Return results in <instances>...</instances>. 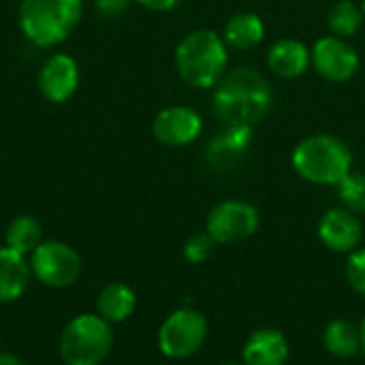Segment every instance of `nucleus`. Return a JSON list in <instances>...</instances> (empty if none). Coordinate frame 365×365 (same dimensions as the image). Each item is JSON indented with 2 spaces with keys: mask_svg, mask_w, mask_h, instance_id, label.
Masks as SVG:
<instances>
[{
  "mask_svg": "<svg viewBox=\"0 0 365 365\" xmlns=\"http://www.w3.org/2000/svg\"><path fill=\"white\" fill-rule=\"evenodd\" d=\"M299 178L319 186H338L353 171L351 148L334 135H310L302 139L291 154Z\"/></svg>",
  "mask_w": 365,
  "mask_h": 365,
  "instance_id": "obj_3",
  "label": "nucleus"
},
{
  "mask_svg": "<svg viewBox=\"0 0 365 365\" xmlns=\"http://www.w3.org/2000/svg\"><path fill=\"white\" fill-rule=\"evenodd\" d=\"M30 263L28 257L0 246V304L17 302L30 287Z\"/></svg>",
  "mask_w": 365,
  "mask_h": 365,
  "instance_id": "obj_16",
  "label": "nucleus"
},
{
  "mask_svg": "<svg viewBox=\"0 0 365 365\" xmlns=\"http://www.w3.org/2000/svg\"><path fill=\"white\" fill-rule=\"evenodd\" d=\"M113 329L96 312L77 314L60 334L58 353L64 365H101L111 353Z\"/></svg>",
  "mask_w": 365,
  "mask_h": 365,
  "instance_id": "obj_5",
  "label": "nucleus"
},
{
  "mask_svg": "<svg viewBox=\"0 0 365 365\" xmlns=\"http://www.w3.org/2000/svg\"><path fill=\"white\" fill-rule=\"evenodd\" d=\"M41 242H43V227L36 218L21 214L9 222L4 233V246H9L11 250L30 257Z\"/></svg>",
  "mask_w": 365,
  "mask_h": 365,
  "instance_id": "obj_20",
  "label": "nucleus"
},
{
  "mask_svg": "<svg viewBox=\"0 0 365 365\" xmlns=\"http://www.w3.org/2000/svg\"><path fill=\"white\" fill-rule=\"evenodd\" d=\"M289 355L291 346L287 336L274 327L252 331L242 349V361L246 365H284Z\"/></svg>",
  "mask_w": 365,
  "mask_h": 365,
  "instance_id": "obj_13",
  "label": "nucleus"
},
{
  "mask_svg": "<svg viewBox=\"0 0 365 365\" xmlns=\"http://www.w3.org/2000/svg\"><path fill=\"white\" fill-rule=\"evenodd\" d=\"M0 365H26L19 357L11 355V353H0Z\"/></svg>",
  "mask_w": 365,
  "mask_h": 365,
  "instance_id": "obj_27",
  "label": "nucleus"
},
{
  "mask_svg": "<svg viewBox=\"0 0 365 365\" xmlns=\"http://www.w3.org/2000/svg\"><path fill=\"white\" fill-rule=\"evenodd\" d=\"M323 344L325 351L338 359H353L355 355L361 353V338H359V327L353 325L351 321L336 319L327 323L323 331Z\"/></svg>",
  "mask_w": 365,
  "mask_h": 365,
  "instance_id": "obj_19",
  "label": "nucleus"
},
{
  "mask_svg": "<svg viewBox=\"0 0 365 365\" xmlns=\"http://www.w3.org/2000/svg\"><path fill=\"white\" fill-rule=\"evenodd\" d=\"M338 199L342 207L353 214H365V175L351 171L338 186Z\"/></svg>",
  "mask_w": 365,
  "mask_h": 365,
  "instance_id": "obj_22",
  "label": "nucleus"
},
{
  "mask_svg": "<svg viewBox=\"0 0 365 365\" xmlns=\"http://www.w3.org/2000/svg\"><path fill=\"white\" fill-rule=\"evenodd\" d=\"M312 64L310 49L297 38H280L267 51V66L282 79L302 77Z\"/></svg>",
  "mask_w": 365,
  "mask_h": 365,
  "instance_id": "obj_15",
  "label": "nucleus"
},
{
  "mask_svg": "<svg viewBox=\"0 0 365 365\" xmlns=\"http://www.w3.org/2000/svg\"><path fill=\"white\" fill-rule=\"evenodd\" d=\"M250 143H252V126L225 124V130H220L210 141L205 156L214 167L227 169L250 150Z\"/></svg>",
  "mask_w": 365,
  "mask_h": 365,
  "instance_id": "obj_14",
  "label": "nucleus"
},
{
  "mask_svg": "<svg viewBox=\"0 0 365 365\" xmlns=\"http://www.w3.org/2000/svg\"><path fill=\"white\" fill-rule=\"evenodd\" d=\"M214 246H216V242L212 240V235L207 231L195 233L184 244V259L192 265H201V263L210 261V257L214 255Z\"/></svg>",
  "mask_w": 365,
  "mask_h": 365,
  "instance_id": "obj_23",
  "label": "nucleus"
},
{
  "mask_svg": "<svg viewBox=\"0 0 365 365\" xmlns=\"http://www.w3.org/2000/svg\"><path fill=\"white\" fill-rule=\"evenodd\" d=\"M261 214L252 203L227 199L216 203L205 220V231L216 244H237L259 231Z\"/></svg>",
  "mask_w": 365,
  "mask_h": 365,
  "instance_id": "obj_8",
  "label": "nucleus"
},
{
  "mask_svg": "<svg viewBox=\"0 0 365 365\" xmlns=\"http://www.w3.org/2000/svg\"><path fill=\"white\" fill-rule=\"evenodd\" d=\"M214 113L222 124L255 126L261 122L274 103L269 81L250 66H240L222 75L212 94Z\"/></svg>",
  "mask_w": 365,
  "mask_h": 365,
  "instance_id": "obj_1",
  "label": "nucleus"
},
{
  "mask_svg": "<svg viewBox=\"0 0 365 365\" xmlns=\"http://www.w3.org/2000/svg\"><path fill=\"white\" fill-rule=\"evenodd\" d=\"M312 64L317 73L334 83H344L355 77L359 68V53L346 38L340 36H323L310 49Z\"/></svg>",
  "mask_w": 365,
  "mask_h": 365,
  "instance_id": "obj_9",
  "label": "nucleus"
},
{
  "mask_svg": "<svg viewBox=\"0 0 365 365\" xmlns=\"http://www.w3.org/2000/svg\"><path fill=\"white\" fill-rule=\"evenodd\" d=\"M364 19V9L359 4H355L353 0H340L327 13V24H329L334 36H340V38L355 36L361 30Z\"/></svg>",
  "mask_w": 365,
  "mask_h": 365,
  "instance_id": "obj_21",
  "label": "nucleus"
},
{
  "mask_svg": "<svg viewBox=\"0 0 365 365\" xmlns=\"http://www.w3.org/2000/svg\"><path fill=\"white\" fill-rule=\"evenodd\" d=\"M319 240L331 252L351 255L361 246L364 225L346 207H331L319 220Z\"/></svg>",
  "mask_w": 365,
  "mask_h": 365,
  "instance_id": "obj_10",
  "label": "nucleus"
},
{
  "mask_svg": "<svg viewBox=\"0 0 365 365\" xmlns=\"http://www.w3.org/2000/svg\"><path fill=\"white\" fill-rule=\"evenodd\" d=\"M135 308H137V295L124 282H109L107 287L101 289L96 297V314L111 325L128 321Z\"/></svg>",
  "mask_w": 365,
  "mask_h": 365,
  "instance_id": "obj_17",
  "label": "nucleus"
},
{
  "mask_svg": "<svg viewBox=\"0 0 365 365\" xmlns=\"http://www.w3.org/2000/svg\"><path fill=\"white\" fill-rule=\"evenodd\" d=\"M207 319L195 308L173 310L158 329V351L167 359H188L201 351L207 340Z\"/></svg>",
  "mask_w": 365,
  "mask_h": 365,
  "instance_id": "obj_7",
  "label": "nucleus"
},
{
  "mask_svg": "<svg viewBox=\"0 0 365 365\" xmlns=\"http://www.w3.org/2000/svg\"><path fill=\"white\" fill-rule=\"evenodd\" d=\"M32 278L49 289L73 287L83 269L79 252L60 240H43L28 257Z\"/></svg>",
  "mask_w": 365,
  "mask_h": 365,
  "instance_id": "obj_6",
  "label": "nucleus"
},
{
  "mask_svg": "<svg viewBox=\"0 0 365 365\" xmlns=\"http://www.w3.org/2000/svg\"><path fill=\"white\" fill-rule=\"evenodd\" d=\"M222 365H246V364H244V361H242V364H235V361H231V364H222Z\"/></svg>",
  "mask_w": 365,
  "mask_h": 365,
  "instance_id": "obj_29",
  "label": "nucleus"
},
{
  "mask_svg": "<svg viewBox=\"0 0 365 365\" xmlns=\"http://www.w3.org/2000/svg\"><path fill=\"white\" fill-rule=\"evenodd\" d=\"M201 130H203L201 115L186 105H171L163 109L152 124L154 137L169 148H182L192 143L201 135Z\"/></svg>",
  "mask_w": 365,
  "mask_h": 365,
  "instance_id": "obj_11",
  "label": "nucleus"
},
{
  "mask_svg": "<svg viewBox=\"0 0 365 365\" xmlns=\"http://www.w3.org/2000/svg\"><path fill=\"white\" fill-rule=\"evenodd\" d=\"M81 9V0H21L17 21L26 38L38 47H51L77 28Z\"/></svg>",
  "mask_w": 365,
  "mask_h": 365,
  "instance_id": "obj_4",
  "label": "nucleus"
},
{
  "mask_svg": "<svg viewBox=\"0 0 365 365\" xmlns=\"http://www.w3.org/2000/svg\"><path fill=\"white\" fill-rule=\"evenodd\" d=\"M359 338H361V353L365 355V317L364 321H361V325H359Z\"/></svg>",
  "mask_w": 365,
  "mask_h": 365,
  "instance_id": "obj_28",
  "label": "nucleus"
},
{
  "mask_svg": "<svg viewBox=\"0 0 365 365\" xmlns=\"http://www.w3.org/2000/svg\"><path fill=\"white\" fill-rule=\"evenodd\" d=\"M346 280L357 291L359 295L365 297V246H359L353 250L346 259Z\"/></svg>",
  "mask_w": 365,
  "mask_h": 365,
  "instance_id": "obj_24",
  "label": "nucleus"
},
{
  "mask_svg": "<svg viewBox=\"0 0 365 365\" xmlns=\"http://www.w3.org/2000/svg\"><path fill=\"white\" fill-rule=\"evenodd\" d=\"M265 36V24L257 13H235L222 32V38L229 47L240 49V51H248L255 49Z\"/></svg>",
  "mask_w": 365,
  "mask_h": 365,
  "instance_id": "obj_18",
  "label": "nucleus"
},
{
  "mask_svg": "<svg viewBox=\"0 0 365 365\" xmlns=\"http://www.w3.org/2000/svg\"><path fill=\"white\" fill-rule=\"evenodd\" d=\"M79 86V66L66 53H53L38 71V90L49 103L68 101Z\"/></svg>",
  "mask_w": 365,
  "mask_h": 365,
  "instance_id": "obj_12",
  "label": "nucleus"
},
{
  "mask_svg": "<svg viewBox=\"0 0 365 365\" xmlns=\"http://www.w3.org/2000/svg\"><path fill=\"white\" fill-rule=\"evenodd\" d=\"M130 2L133 0H94V6L103 17L113 19V17H122L128 11Z\"/></svg>",
  "mask_w": 365,
  "mask_h": 365,
  "instance_id": "obj_25",
  "label": "nucleus"
},
{
  "mask_svg": "<svg viewBox=\"0 0 365 365\" xmlns=\"http://www.w3.org/2000/svg\"><path fill=\"white\" fill-rule=\"evenodd\" d=\"M229 64V45L214 30H195L175 47V68L182 81L197 90L214 88Z\"/></svg>",
  "mask_w": 365,
  "mask_h": 365,
  "instance_id": "obj_2",
  "label": "nucleus"
},
{
  "mask_svg": "<svg viewBox=\"0 0 365 365\" xmlns=\"http://www.w3.org/2000/svg\"><path fill=\"white\" fill-rule=\"evenodd\" d=\"M135 2H139L141 6H145V9H150V11H171V9H175L182 0H135Z\"/></svg>",
  "mask_w": 365,
  "mask_h": 365,
  "instance_id": "obj_26",
  "label": "nucleus"
},
{
  "mask_svg": "<svg viewBox=\"0 0 365 365\" xmlns=\"http://www.w3.org/2000/svg\"><path fill=\"white\" fill-rule=\"evenodd\" d=\"M361 9H364V13H365V0H364V2H361Z\"/></svg>",
  "mask_w": 365,
  "mask_h": 365,
  "instance_id": "obj_30",
  "label": "nucleus"
}]
</instances>
